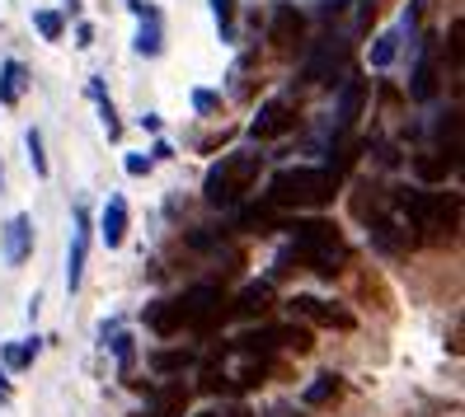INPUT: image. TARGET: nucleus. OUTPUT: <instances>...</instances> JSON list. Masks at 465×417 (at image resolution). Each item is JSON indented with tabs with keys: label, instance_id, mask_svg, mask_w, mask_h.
<instances>
[{
	"label": "nucleus",
	"instance_id": "obj_28",
	"mask_svg": "<svg viewBox=\"0 0 465 417\" xmlns=\"http://www.w3.org/2000/svg\"><path fill=\"white\" fill-rule=\"evenodd\" d=\"M193 108H198V113H216V108H222V94H212V90H193Z\"/></svg>",
	"mask_w": 465,
	"mask_h": 417
},
{
	"label": "nucleus",
	"instance_id": "obj_30",
	"mask_svg": "<svg viewBox=\"0 0 465 417\" xmlns=\"http://www.w3.org/2000/svg\"><path fill=\"white\" fill-rule=\"evenodd\" d=\"M198 417H250V412H244V408H207Z\"/></svg>",
	"mask_w": 465,
	"mask_h": 417
},
{
	"label": "nucleus",
	"instance_id": "obj_20",
	"mask_svg": "<svg viewBox=\"0 0 465 417\" xmlns=\"http://www.w3.org/2000/svg\"><path fill=\"white\" fill-rule=\"evenodd\" d=\"M339 375H315V384H306V394H301V403L306 408H320V403H330V399H339Z\"/></svg>",
	"mask_w": 465,
	"mask_h": 417
},
{
	"label": "nucleus",
	"instance_id": "obj_18",
	"mask_svg": "<svg viewBox=\"0 0 465 417\" xmlns=\"http://www.w3.org/2000/svg\"><path fill=\"white\" fill-rule=\"evenodd\" d=\"M268 300H272V286H268V282H250V286L231 300V310H235V315H263Z\"/></svg>",
	"mask_w": 465,
	"mask_h": 417
},
{
	"label": "nucleus",
	"instance_id": "obj_16",
	"mask_svg": "<svg viewBox=\"0 0 465 417\" xmlns=\"http://www.w3.org/2000/svg\"><path fill=\"white\" fill-rule=\"evenodd\" d=\"M132 10L142 15V34H136V52H142V57H160V10L142 5V0H132Z\"/></svg>",
	"mask_w": 465,
	"mask_h": 417
},
{
	"label": "nucleus",
	"instance_id": "obj_5",
	"mask_svg": "<svg viewBox=\"0 0 465 417\" xmlns=\"http://www.w3.org/2000/svg\"><path fill=\"white\" fill-rule=\"evenodd\" d=\"M226 315H231V296L222 286H193V291L179 296V319L193 333H212Z\"/></svg>",
	"mask_w": 465,
	"mask_h": 417
},
{
	"label": "nucleus",
	"instance_id": "obj_24",
	"mask_svg": "<svg viewBox=\"0 0 465 417\" xmlns=\"http://www.w3.org/2000/svg\"><path fill=\"white\" fill-rule=\"evenodd\" d=\"M34 29H38L47 43H57V38H62V29H66V19H62L57 10H38V15H34Z\"/></svg>",
	"mask_w": 465,
	"mask_h": 417
},
{
	"label": "nucleus",
	"instance_id": "obj_21",
	"mask_svg": "<svg viewBox=\"0 0 465 417\" xmlns=\"http://www.w3.org/2000/svg\"><path fill=\"white\" fill-rule=\"evenodd\" d=\"M34 356H38V338H24V343H5V352H0V361H5L10 371H24V366H34Z\"/></svg>",
	"mask_w": 465,
	"mask_h": 417
},
{
	"label": "nucleus",
	"instance_id": "obj_32",
	"mask_svg": "<svg viewBox=\"0 0 465 417\" xmlns=\"http://www.w3.org/2000/svg\"><path fill=\"white\" fill-rule=\"evenodd\" d=\"M71 10H75V0H71Z\"/></svg>",
	"mask_w": 465,
	"mask_h": 417
},
{
	"label": "nucleus",
	"instance_id": "obj_3",
	"mask_svg": "<svg viewBox=\"0 0 465 417\" xmlns=\"http://www.w3.org/2000/svg\"><path fill=\"white\" fill-rule=\"evenodd\" d=\"M259 164H263L259 150H231V155H222V164H212L207 179H203V198L212 207L244 202V192H250L254 179H259Z\"/></svg>",
	"mask_w": 465,
	"mask_h": 417
},
{
	"label": "nucleus",
	"instance_id": "obj_2",
	"mask_svg": "<svg viewBox=\"0 0 465 417\" xmlns=\"http://www.w3.org/2000/svg\"><path fill=\"white\" fill-rule=\"evenodd\" d=\"M292 248H296V263H306L311 272L320 276H339L343 263H348V239L339 235L334 220H296L292 226Z\"/></svg>",
	"mask_w": 465,
	"mask_h": 417
},
{
	"label": "nucleus",
	"instance_id": "obj_26",
	"mask_svg": "<svg viewBox=\"0 0 465 417\" xmlns=\"http://www.w3.org/2000/svg\"><path fill=\"white\" fill-rule=\"evenodd\" d=\"M29 164H34V174H38V179L52 174V170H47V155H43V136H38V127L29 131Z\"/></svg>",
	"mask_w": 465,
	"mask_h": 417
},
{
	"label": "nucleus",
	"instance_id": "obj_19",
	"mask_svg": "<svg viewBox=\"0 0 465 417\" xmlns=\"http://www.w3.org/2000/svg\"><path fill=\"white\" fill-rule=\"evenodd\" d=\"M183 403H188V389L165 384V389H155V399H151V417H183Z\"/></svg>",
	"mask_w": 465,
	"mask_h": 417
},
{
	"label": "nucleus",
	"instance_id": "obj_8",
	"mask_svg": "<svg viewBox=\"0 0 465 417\" xmlns=\"http://www.w3.org/2000/svg\"><path fill=\"white\" fill-rule=\"evenodd\" d=\"M296 127V103L292 99H268L263 108H259V118L250 122V136L254 141H278V136H287Z\"/></svg>",
	"mask_w": 465,
	"mask_h": 417
},
{
	"label": "nucleus",
	"instance_id": "obj_10",
	"mask_svg": "<svg viewBox=\"0 0 465 417\" xmlns=\"http://www.w3.org/2000/svg\"><path fill=\"white\" fill-rule=\"evenodd\" d=\"M0 254H5L10 267H19L24 258L34 254V220H29V216H10L5 235H0Z\"/></svg>",
	"mask_w": 465,
	"mask_h": 417
},
{
	"label": "nucleus",
	"instance_id": "obj_29",
	"mask_svg": "<svg viewBox=\"0 0 465 417\" xmlns=\"http://www.w3.org/2000/svg\"><path fill=\"white\" fill-rule=\"evenodd\" d=\"M127 174H136V179L151 174V155H127Z\"/></svg>",
	"mask_w": 465,
	"mask_h": 417
},
{
	"label": "nucleus",
	"instance_id": "obj_9",
	"mask_svg": "<svg viewBox=\"0 0 465 417\" xmlns=\"http://www.w3.org/2000/svg\"><path fill=\"white\" fill-rule=\"evenodd\" d=\"M287 305H292V315L315 319V324H330V328H352V324H358L348 310H339V305H330V300H315V296H292Z\"/></svg>",
	"mask_w": 465,
	"mask_h": 417
},
{
	"label": "nucleus",
	"instance_id": "obj_27",
	"mask_svg": "<svg viewBox=\"0 0 465 417\" xmlns=\"http://www.w3.org/2000/svg\"><path fill=\"white\" fill-rule=\"evenodd\" d=\"M212 10H216V29H222V38H231V29H235V0H212Z\"/></svg>",
	"mask_w": 465,
	"mask_h": 417
},
{
	"label": "nucleus",
	"instance_id": "obj_11",
	"mask_svg": "<svg viewBox=\"0 0 465 417\" xmlns=\"http://www.w3.org/2000/svg\"><path fill=\"white\" fill-rule=\"evenodd\" d=\"M85 254H90V220H85V211H80L75 216V230H71V248H66V291H80Z\"/></svg>",
	"mask_w": 465,
	"mask_h": 417
},
{
	"label": "nucleus",
	"instance_id": "obj_23",
	"mask_svg": "<svg viewBox=\"0 0 465 417\" xmlns=\"http://www.w3.org/2000/svg\"><path fill=\"white\" fill-rule=\"evenodd\" d=\"M395 57H400V34H381L376 47H371V66H376V71H386Z\"/></svg>",
	"mask_w": 465,
	"mask_h": 417
},
{
	"label": "nucleus",
	"instance_id": "obj_4",
	"mask_svg": "<svg viewBox=\"0 0 465 417\" xmlns=\"http://www.w3.org/2000/svg\"><path fill=\"white\" fill-rule=\"evenodd\" d=\"M400 211L409 220V230H423L428 239H442L456 230L460 220V198L456 192H400Z\"/></svg>",
	"mask_w": 465,
	"mask_h": 417
},
{
	"label": "nucleus",
	"instance_id": "obj_7",
	"mask_svg": "<svg viewBox=\"0 0 465 417\" xmlns=\"http://www.w3.org/2000/svg\"><path fill=\"white\" fill-rule=\"evenodd\" d=\"M343 62H348V38L324 34V38L315 43V52H311V62H306V80H315V85H330V80L343 71Z\"/></svg>",
	"mask_w": 465,
	"mask_h": 417
},
{
	"label": "nucleus",
	"instance_id": "obj_31",
	"mask_svg": "<svg viewBox=\"0 0 465 417\" xmlns=\"http://www.w3.org/2000/svg\"><path fill=\"white\" fill-rule=\"evenodd\" d=\"M10 399V384H5V375H0V403H5Z\"/></svg>",
	"mask_w": 465,
	"mask_h": 417
},
{
	"label": "nucleus",
	"instance_id": "obj_6",
	"mask_svg": "<svg viewBox=\"0 0 465 417\" xmlns=\"http://www.w3.org/2000/svg\"><path fill=\"white\" fill-rule=\"evenodd\" d=\"M272 347H292V352H311V328H296V324H282V328H254L244 333V338L235 343V352L244 356H263Z\"/></svg>",
	"mask_w": 465,
	"mask_h": 417
},
{
	"label": "nucleus",
	"instance_id": "obj_15",
	"mask_svg": "<svg viewBox=\"0 0 465 417\" xmlns=\"http://www.w3.org/2000/svg\"><path fill=\"white\" fill-rule=\"evenodd\" d=\"M362 103H367V80L348 75V85H343V94H339V131H348L352 122H358Z\"/></svg>",
	"mask_w": 465,
	"mask_h": 417
},
{
	"label": "nucleus",
	"instance_id": "obj_1",
	"mask_svg": "<svg viewBox=\"0 0 465 417\" xmlns=\"http://www.w3.org/2000/svg\"><path fill=\"white\" fill-rule=\"evenodd\" d=\"M334 192H339V174L301 164V170H282V174L268 179L263 207H272V211H311V207H324Z\"/></svg>",
	"mask_w": 465,
	"mask_h": 417
},
{
	"label": "nucleus",
	"instance_id": "obj_12",
	"mask_svg": "<svg viewBox=\"0 0 465 417\" xmlns=\"http://www.w3.org/2000/svg\"><path fill=\"white\" fill-rule=\"evenodd\" d=\"M301 29H306L301 10L296 5H278V10H272V24H268V43L272 47H292L301 38Z\"/></svg>",
	"mask_w": 465,
	"mask_h": 417
},
{
	"label": "nucleus",
	"instance_id": "obj_22",
	"mask_svg": "<svg viewBox=\"0 0 465 417\" xmlns=\"http://www.w3.org/2000/svg\"><path fill=\"white\" fill-rule=\"evenodd\" d=\"M432 94H437V66H432V52H423L414 71V99H432Z\"/></svg>",
	"mask_w": 465,
	"mask_h": 417
},
{
	"label": "nucleus",
	"instance_id": "obj_13",
	"mask_svg": "<svg viewBox=\"0 0 465 417\" xmlns=\"http://www.w3.org/2000/svg\"><path fill=\"white\" fill-rule=\"evenodd\" d=\"M146 328L155 333V338H174V333H183L179 300H155V305H146Z\"/></svg>",
	"mask_w": 465,
	"mask_h": 417
},
{
	"label": "nucleus",
	"instance_id": "obj_14",
	"mask_svg": "<svg viewBox=\"0 0 465 417\" xmlns=\"http://www.w3.org/2000/svg\"><path fill=\"white\" fill-rule=\"evenodd\" d=\"M99 235H104L108 248H118V244L127 239V202H123V198H108V207H104V216H99Z\"/></svg>",
	"mask_w": 465,
	"mask_h": 417
},
{
	"label": "nucleus",
	"instance_id": "obj_25",
	"mask_svg": "<svg viewBox=\"0 0 465 417\" xmlns=\"http://www.w3.org/2000/svg\"><path fill=\"white\" fill-rule=\"evenodd\" d=\"M151 366H155L160 375L183 371V366H193V352H155V356H151Z\"/></svg>",
	"mask_w": 465,
	"mask_h": 417
},
{
	"label": "nucleus",
	"instance_id": "obj_17",
	"mask_svg": "<svg viewBox=\"0 0 465 417\" xmlns=\"http://www.w3.org/2000/svg\"><path fill=\"white\" fill-rule=\"evenodd\" d=\"M24 90H29V71H24V62H5L0 66V103L15 108L24 99Z\"/></svg>",
	"mask_w": 465,
	"mask_h": 417
}]
</instances>
